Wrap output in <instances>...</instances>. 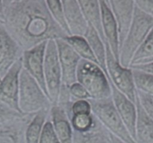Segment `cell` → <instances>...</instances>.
<instances>
[{"label": "cell", "instance_id": "15", "mask_svg": "<svg viewBox=\"0 0 153 143\" xmlns=\"http://www.w3.org/2000/svg\"><path fill=\"white\" fill-rule=\"evenodd\" d=\"M63 14L71 35L83 36L88 23L83 16L77 0H61Z\"/></svg>", "mask_w": 153, "mask_h": 143}, {"label": "cell", "instance_id": "4", "mask_svg": "<svg viewBox=\"0 0 153 143\" xmlns=\"http://www.w3.org/2000/svg\"><path fill=\"white\" fill-rule=\"evenodd\" d=\"M76 82L87 90L91 99H105L111 97L108 76L96 63L80 60L76 70Z\"/></svg>", "mask_w": 153, "mask_h": 143}, {"label": "cell", "instance_id": "40", "mask_svg": "<svg viewBox=\"0 0 153 143\" xmlns=\"http://www.w3.org/2000/svg\"></svg>", "mask_w": 153, "mask_h": 143}, {"label": "cell", "instance_id": "8", "mask_svg": "<svg viewBox=\"0 0 153 143\" xmlns=\"http://www.w3.org/2000/svg\"><path fill=\"white\" fill-rule=\"evenodd\" d=\"M22 68L21 58L13 64L0 80V103L19 113V84Z\"/></svg>", "mask_w": 153, "mask_h": 143}, {"label": "cell", "instance_id": "3", "mask_svg": "<svg viewBox=\"0 0 153 143\" xmlns=\"http://www.w3.org/2000/svg\"><path fill=\"white\" fill-rule=\"evenodd\" d=\"M52 106L48 94L38 82L22 68L19 84V109L23 114H35L50 110Z\"/></svg>", "mask_w": 153, "mask_h": 143}, {"label": "cell", "instance_id": "2", "mask_svg": "<svg viewBox=\"0 0 153 143\" xmlns=\"http://www.w3.org/2000/svg\"><path fill=\"white\" fill-rule=\"evenodd\" d=\"M152 29L153 17L135 5L130 28L120 50V62L123 67H130L135 53Z\"/></svg>", "mask_w": 153, "mask_h": 143}, {"label": "cell", "instance_id": "37", "mask_svg": "<svg viewBox=\"0 0 153 143\" xmlns=\"http://www.w3.org/2000/svg\"><path fill=\"white\" fill-rule=\"evenodd\" d=\"M153 61V57H152V58L147 59L143 60V61H140V62L137 63V64H141V63H146V62H149V61Z\"/></svg>", "mask_w": 153, "mask_h": 143}, {"label": "cell", "instance_id": "23", "mask_svg": "<svg viewBox=\"0 0 153 143\" xmlns=\"http://www.w3.org/2000/svg\"><path fill=\"white\" fill-rule=\"evenodd\" d=\"M62 39L71 47L72 49L77 53L81 59L87 60L98 64L90 46L84 37L80 35H68Z\"/></svg>", "mask_w": 153, "mask_h": 143}, {"label": "cell", "instance_id": "24", "mask_svg": "<svg viewBox=\"0 0 153 143\" xmlns=\"http://www.w3.org/2000/svg\"><path fill=\"white\" fill-rule=\"evenodd\" d=\"M68 117L73 131L76 132H84L88 130L93 127L98 122L92 113L71 115Z\"/></svg>", "mask_w": 153, "mask_h": 143}, {"label": "cell", "instance_id": "17", "mask_svg": "<svg viewBox=\"0 0 153 143\" xmlns=\"http://www.w3.org/2000/svg\"><path fill=\"white\" fill-rule=\"evenodd\" d=\"M35 114L25 115L0 125V143H26V128Z\"/></svg>", "mask_w": 153, "mask_h": 143}, {"label": "cell", "instance_id": "33", "mask_svg": "<svg viewBox=\"0 0 153 143\" xmlns=\"http://www.w3.org/2000/svg\"><path fill=\"white\" fill-rule=\"evenodd\" d=\"M129 67L142 70V71L146 72V73L153 75V61L146 63H141V64H132Z\"/></svg>", "mask_w": 153, "mask_h": 143}, {"label": "cell", "instance_id": "19", "mask_svg": "<svg viewBox=\"0 0 153 143\" xmlns=\"http://www.w3.org/2000/svg\"><path fill=\"white\" fill-rule=\"evenodd\" d=\"M72 143H111L110 133L98 121L93 127L84 132L73 131Z\"/></svg>", "mask_w": 153, "mask_h": 143}, {"label": "cell", "instance_id": "20", "mask_svg": "<svg viewBox=\"0 0 153 143\" xmlns=\"http://www.w3.org/2000/svg\"><path fill=\"white\" fill-rule=\"evenodd\" d=\"M88 24L93 26L105 43L101 25V6L99 0H77Z\"/></svg>", "mask_w": 153, "mask_h": 143}, {"label": "cell", "instance_id": "16", "mask_svg": "<svg viewBox=\"0 0 153 143\" xmlns=\"http://www.w3.org/2000/svg\"><path fill=\"white\" fill-rule=\"evenodd\" d=\"M49 118L61 143H72L73 129L65 108L60 104L52 105Z\"/></svg>", "mask_w": 153, "mask_h": 143}, {"label": "cell", "instance_id": "9", "mask_svg": "<svg viewBox=\"0 0 153 143\" xmlns=\"http://www.w3.org/2000/svg\"><path fill=\"white\" fill-rule=\"evenodd\" d=\"M59 61L62 70V85L70 86L76 82V70L81 58L64 39H56Z\"/></svg>", "mask_w": 153, "mask_h": 143}, {"label": "cell", "instance_id": "14", "mask_svg": "<svg viewBox=\"0 0 153 143\" xmlns=\"http://www.w3.org/2000/svg\"><path fill=\"white\" fill-rule=\"evenodd\" d=\"M101 6V25L105 43L110 47L115 58L120 61V41L118 26L107 0H99Z\"/></svg>", "mask_w": 153, "mask_h": 143}, {"label": "cell", "instance_id": "35", "mask_svg": "<svg viewBox=\"0 0 153 143\" xmlns=\"http://www.w3.org/2000/svg\"><path fill=\"white\" fill-rule=\"evenodd\" d=\"M3 19H4V6H3V3H2V0H0V20L3 21Z\"/></svg>", "mask_w": 153, "mask_h": 143}, {"label": "cell", "instance_id": "12", "mask_svg": "<svg viewBox=\"0 0 153 143\" xmlns=\"http://www.w3.org/2000/svg\"><path fill=\"white\" fill-rule=\"evenodd\" d=\"M109 80L112 90L111 98L115 107L127 127L128 130L130 133L131 136L135 140L137 122L136 103L132 102L128 97H126L113 85L110 79Z\"/></svg>", "mask_w": 153, "mask_h": 143}, {"label": "cell", "instance_id": "5", "mask_svg": "<svg viewBox=\"0 0 153 143\" xmlns=\"http://www.w3.org/2000/svg\"><path fill=\"white\" fill-rule=\"evenodd\" d=\"M89 101L93 115L110 133L126 143H137L119 115L111 97L105 99H89Z\"/></svg>", "mask_w": 153, "mask_h": 143}, {"label": "cell", "instance_id": "36", "mask_svg": "<svg viewBox=\"0 0 153 143\" xmlns=\"http://www.w3.org/2000/svg\"><path fill=\"white\" fill-rule=\"evenodd\" d=\"M16 0H2V3H3L4 8L7 7L8 5H9L10 4H11L12 2H14Z\"/></svg>", "mask_w": 153, "mask_h": 143}, {"label": "cell", "instance_id": "11", "mask_svg": "<svg viewBox=\"0 0 153 143\" xmlns=\"http://www.w3.org/2000/svg\"><path fill=\"white\" fill-rule=\"evenodd\" d=\"M47 43L48 41L43 42L38 45L35 46L31 49L23 51V56H22V64H23V68L25 69L39 83L42 89L48 94L46 85H45V75H44V65H45Z\"/></svg>", "mask_w": 153, "mask_h": 143}, {"label": "cell", "instance_id": "25", "mask_svg": "<svg viewBox=\"0 0 153 143\" xmlns=\"http://www.w3.org/2000/svg\"><path fill=\"white\" fill-rule=\"evenodd\" d=\"M131 70L137 91L153 95V75L137 69Z\"/></svg>", "mask_w": 153, "mask_h": 143}, {"label": "cell", "instance_id": "32", "mask_svg": "<svg viewBox=\"0 0 153 143\" xmlns=\"http://www.w3.org/2000/svg\"><path fill=\"white\" fill-rule=\"evenodd\" d=\"M134 2L141 11L153 17V0H134Z\"/></svg>", "mask_w": 153, "mask_h": 143}, {"label": "cell", "instance_id": "31", "mask_svg": "<svg viewBox=\"0 0 153 143\" xmlns=\"http://www.w3.org/2000/svg\"><path fill=\"white\" fill-rule=\"evenodd\" d=\"M137 98L146 113L153 120V95L137 91Z\"/></svg>", "mask_w": 153, "mask_h": 143}, {"label": "cell", "instance_id": "28", "mask_svg": "<svg viewBox=\"0 0 153 143\" xmlns=\"http://www.w3.org/2000/svg\"><path fill=\"white\" fill-rule=\"evenodd\" d=\"M38 143H61L53 127L52 122L48 117L44 125L42 135Z\"/></svg>", "mask_w": 153, "mask_h": 143}, {"label": "cell", "instance_id": "34", "mask_svg": "<svg viewBox=\"0 0 153 143\" xmlns=\"http://www.w3.org/2000/svg\"><path fill=\"white\" fill-rule=\"evenodd\" d=\"M110 141H111V143H126L123 140H121L118 137H117L116 136L113 135L111 133H110Z\"/></svg>", "mask_w": 153, "mask_h": 143}, {"label": "cell", "instance_id": "7", "mask_svg": "<svg viewBox=\"0 0 153 143\" xmlns=\"http://www.w3.org/2000/svg\"><path fill=\"white\" fill-rule=\"evenodd\" d=\"M44 75L50 101L52 105L56 104L62 82V70L59 61L58 51L55 40H50L47 43Z\"/></svg>", "mask_w": 153, "mask_h": 143}, {"label": "cell", "instance_id": "29", "mask_svg": "<svg viewBox=\"0 0 153 143\" xmlns=\"http://www.w3.org/2000/svg\"><path fill=\"white\" fill-rule=\"evenodd\" d=\"M69 93L74 101L76 100H89L91 99L90 94L87 90L78 82H75L68 86Z\"/></svg>", "mask_w": 153, "mask_h": 143}, {"label": "cell", "instance_id": "27", "mask_svg": "<svg viewBox=\"0 0 153 143\" xmlns=\"http://www.w3.org/2000/svg\"><path fill=\"white\" fill-rule=\"evenodd\" d=\"M45 2L51 15L53 17L56 21L68 35H71L68 27L65 20L61 0H45Z\"/></svg>", "mask_w": 153, "mask_h": 143}, {"label": "cell", "instance_id": "1", "mask_svg": "<svg viewBox=\"0 0 153 143\" xmlns=\"http://www.w3.org/2000/svg\"><path fill=\"white\" fill-rule=\"evenodd\" d=\"M3 21L23 51L68 35L51 15L45 0H16L4 8Z\"/></svg>", "mask_w": 153, "mask_h": 143}, {"label": "cell", "instance_id": "6", "mask_svg": "<svg viewBox=\"0 0 153 143\" xmlns=\"http://www.w3.org/2000/svg\"><path fill=\"white\" fill-rule=\"evenodd\" d=\"M106 46V67L109 79L116 88L124 94L132 102L136 103L137 90L134 82L133 73L131 67H123L115 58L107 43Z\"/></svg>", "mask_w": 153, "mask_h": 143}, {"label": "cell", "instance_id": "39", "mask_svg": "<svg viewBox=\"0 0 153 143\" xmlns=\"http://www.w3.org/2000/svg\"><path fill=\"white\" fill-rule=\"evenodd\" d=\"M0 80H1V79H0Z\"/></svg>", "mask_w": 153, "mask_h": 143}, {"label": "cell", "instance_id": "22", "mask_svg": "<svg viewBox=\"0 0 153 143\" xmlns=\"http://www.w3.org/2000/svg\"><path fill=\"white\" fill-rule=\"evenodd\" d=\"M50 110H44L35 113L28 124L25 131V142L38 143L45 122L49 117Z\"/></svg>", "mask_w": 153, "mask_h": 143}, {"label": "cell", "instance_id": "13", "mask_svg": "<svg viewBox=\"0 0 153 143\" xmlns=\"http://www.w3.org/2000/svg\"><path fill=\"white\" fill-rule=\"evenodd\" d=\"M107 2L118 26L120 50L131 23L135 4L134 0H107Z\"/></svg>", "mask_w": 153, "mask_h": 143}, {"label": "cell", "instance_id": "18", "mask_svg": "<svg viewBox=\"0 0 153 143\" xmlns=\"http://www.w3.org/2000/svg\"><path fill=\"white\" fill-rule=\"evenodd\" d=\"M137 122L135 142L137 143H153V120L149 117L136 97Z\"/></svg>", "mask_w": 153, "mask_h": 143}, {"label": "cell", "instance_id": "38", "mask_svg": "<svg viewBox=\"0 0 153 143\" xmlns=\"http://www.w3.org/2000/svg\"><path fill=\"white\" fill-rule=\"evenodd\" d=\"M0 22H1V23H4V22L2 21V20H0Z\"/></svg>", "mask_w": 153, "mask_h": 143}, {"label": "cell", "instance_id": "26", "mask_svg": "<svg viewBox=\"0 0 153 143\" xmlns=\"http://www.w3.org/2000/svg\"><path fill=\"white\" fill-rule=\"evenodd\" d=\"M152 57H153V29L150 31L142 45L135 53L131 65L137 64L140 61Z\"/></svg>", "mask_w": 153, "mask_h": 143}, {"label": "cell", "instance_id": "30", "mask_svg": "<svg viewBox=\"0 0 153 143\" xmlns=\"http://www.w3.org/2000/svg\"><path fill=\"white\" fill-rule=\"evenodd\" d=\"M25 114L15 111L5 104L0 103V125L22 117Z\"/></svg>", "mask_w": 153, "mask_h": 143}, {"label": "cell", "instance_id": "21", "mask_svg": "<svg viewBox=\"0 0 153 143\" xmlns=\"http://www.w3.org/2000/svg\"><path fill=\"white\" fill-rule=\"evenodd\" d=\"M86 41L89 43L92 53L97 60L98 65L103 69L104 72L107 73V67H106V46L105 43L103 41L99 33L96 29L88 24V28L86 32L83 35Z\"/></svg>", "mask_w": 153, "mask_h": 143}, {"label": "cell", "instance_id": "10", "mask_svg": "<svg viewBox=\"0 0 153 143\" xmlns=\"http://www.w3.org/2000/svg\"><path fill=\"white\" fill-rule=\"evenodd\" d=\"M23 50L0 22V79L23 56Z\"/></svg>", "mask_w": 153, "mask_h": 143}]
</instances>
